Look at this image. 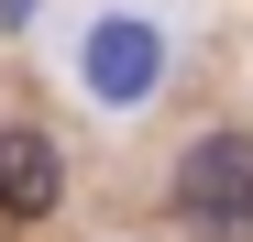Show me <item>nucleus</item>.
Listing matches in <instances>:
<instances>
[{
  "label": "nucleus",
  "mask_w": 253,
  "mask_h": 242,
  "mask_svg": "<svg viewBox=\"0 0 253 242\" xmlns=\"http://www.w3.org/2000/svg\"><path fill=\"white\" fill-rule=\"evenodd\" d=\"M176 220L198 242H253V132H198L176 165Z\"/></svg>",
  "instance_id": "1"
},
{
  "label": "nucleus",
  "mask_w": 253,
  "mask_h": 242,
  "mask_svg": "<svg viewBox=\"0 0 253 242\" xmlns=\"http://www.w3.org/2000/svg\"><path fill=\"white\" fill-rule=\"evenodd\" d=\"M55 187H66L55 143H44V132H22V121H0V220H44V209H55Z\"/></svg>",
  "instance_id": "2"
},
{
  "label": "nucleus",
  "mask_w": 253,
  "mask_h": 242,
  "mask_svg": "<svg viewBox=\"0 0 253 242\" xmlns=\"http://www.w3.org/2000/svg\"><path fill=\"white\" fill-rule=\"evenodd\" d=\"M99 44H110V55H99V77H110V88H143V66H154V33H143V22H110Z\"/></svg>",
  "instance_id": "3"
}]
</instances>
